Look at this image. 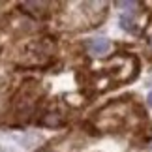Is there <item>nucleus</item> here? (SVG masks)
<instances>
[{"label": "nucleus", "instance_id": "obj_1", "mask_svg": "<svg viewBox=\"0 0 152 152\" xmlns=\"http://www.w3.org/2000/svg\"><path fill=\"white\" fill-rule=\"evenodd\" d=\"M86 49L94 56H103L111 51V42L107 38H96V39H90V42L86 43Z\"/></svg>", "mask_w": 152, "mask_h": 152}, {"label": "nucleus", "instance_id": "obj_2", "mask_svg": "<svg viewBox=\"0 0 152 152\" xmlns=\"http://www.w3.org/2000/svg\"><path fill=\"white\" fill-rule=\"evenodd\" d=\"M60 116H58V115H47V116H45V118L42 120V124L43 126H60Z\"/></svg>", "mask_w": 152, "mask_h": 152}, {"label": "nucleus", "instance_id": "obj_3", "mask_svg": "<svg viewBox=\"0 0 152 152\" xmlns=\"http://www.w3.org/2000/svg\"><path fill=\"white\" fill-rule=\"evenodd\" d=\"M120 25H122V28H124V30H130V32L135 30V26H133V21H132V19H128L126 15H122V17H120Z\"/></svg>", "mask_w": 152, "mask_h": 152}, {"label": "nucleus", "instance_id": "obj_4", "mask_svg": "<svg viewBox=\"0 0 152 152\" xmlns=\"http://www.w3.org/2000/svg\"><path fill=\"white\" fill-rule=\"evenodd\" d=\"M118 6H120V8H135V2H118Z\"/></svg>", "mask_w": 152, "mask_h": 152}, {"label": "nucleus", "instance_id": "obj_5", "mask_svg": "<svg viewBox=\"0 0 152 152\" xmlns=\"http://www.w3.org/2000/svg\"><path fill=\"white\" fill-rule=\"evenodd\" d=\"M147 103H148V107H152V90L148 92V96H147Z\"/></svg>", "mask_w": 152, "mask_h": 152}, {"label": "nucleus", "instance_id": "obj_6", "mask_svg": "<svg viewBox=\"0 0 152 152\" xmlns=\"http://www.w3.org/2000/svg\"><path fill=\"white\" fill-rule=\"evenodd\" d=\"M150 45H152V42H150Z\"/></svg>", "mask_w": 152, "mask_h": 152}]
</instances>
